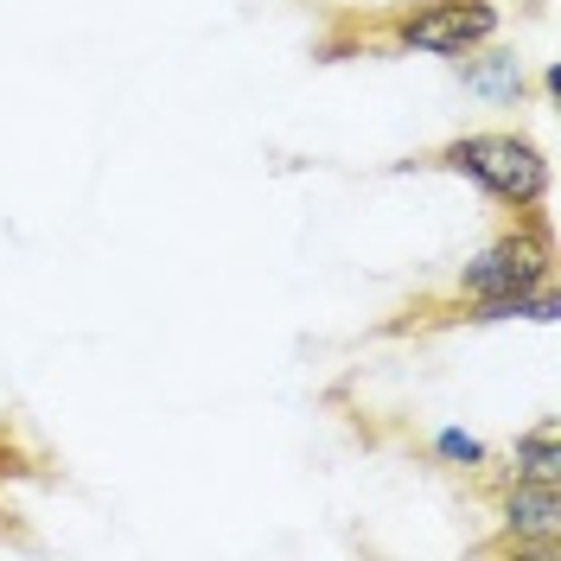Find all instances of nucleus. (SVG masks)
I'll use <instances>...</instances> for the list:
<instances>
[{"mask_svg": "<svg viewBox=\"0 0 561 561\" xmlns=\"http://www.w3.org/2000/svg\"><path fill=\"white\" fill-rule=\"evenodd\" d=\"M440 167H454L472 185H485L491 198L511 210H536L542 192H549V160L524 135H459L440 147Z\"/></svg>", "mask_w": 561, "mask_h": 561, "instance_id": "1", "label": "nucleus"}, {"mask_svg": "<svg viewBox=\"0 0 561 561\" xmlns=\"http://www.w3.org/2000/svg\"><path fill=\"white\" fill-rule=\"evenodd\" d=\"M549 262H556V249H549V224H536V217H529L524 230L497 237L485 255H472V262H466V275H459V294H466L472 307H485V300H517V294H536V287H549Z\"/></svg>", "mask_w": 561, "mask_h": 561, "instance_id": "2", "label": "nucleus"}, {"mask_svg": "<svg viewBox=\"0 0 561 561\" xmlns=\"http://www.w3.org/2000/svg\"><path fill=\"white\" fill-rule=\"evenodd\" d=\"M491 33H497L491 0H421L389 26L402 51H427V58H472L479 45H491Z\"/></svg>", "mask_w": 561, "mask_h": 561, "instance_id": "3", "label": "nucleus"}, {"mask_svg": "<svg viewBox=\"0 0 561 561\" xmlns=\"http://www.w3.org/2000/svg\"><path fill=\"white\" fill-rule=\"evenodd\" d=\"M504 529L517 536V549H561V479H517V485L497 497Z\"/></svg>", "mask_w": 561, "mask_h": 561, "instance_id": "4", "label": "nucleus"}, {"mask_svg": "<svg viewBox=\"0 0 561 561\" xmlns=\"http://www.w3.org/2000/svg\"><path fill=\"white\" fill-rule=\"evenodd\" d=\"M561 427H556V415L549 421H536L529 434H517V479H561Z\"/></svg>", "mask_w": 561, "mask_h": 561, "instance_id": "5", "label": "nucleus"}, {"mask_svg": "<svg viewBox=\"0 0 561 561\" xmlns=\"http://www.w3.org/2000/svg\"><path fill=\"white\" fill-rule=\"evenodd\" d=\"M466 83L485 90V96H524V70H517V58H504V51H491V58H479V65H466Z\"/></svg>", "mask_w": 561, "mask_h": 561, "instance_id": "6", "label": "nucleus"}, {"mask_svg": "<svg viewBox=\"0 0 561 561\" xmlns=\"http://www.w3.org/2000/svg\"><path fill=\"white\" fill-rule=\"evenodd\" d=\"M434 454L447 459V466H485V440H472V434L447 427V434H434Z\"/></svg>", "mask_w": 561, "mask_h": 561, "instance_id": "7", "label": "nucleus"}]
</instances>
